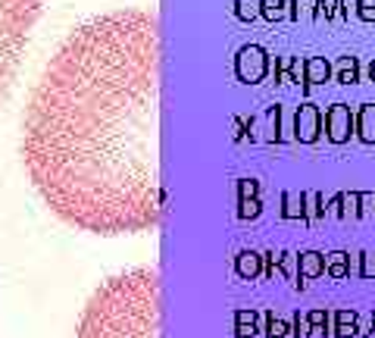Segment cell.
<instances>
[{
	"label": "cell",
	"mask_w": 375,
	"mask_h": 338,
	"mask_svg": "<svg viewBox=\"0 0 375 338\" xmlns=\"http://www.w3.org/2000/svg\"><path fill=\"white\" fill-rule=\"evenodd\" d=\"M75 338H160V276L151 266L116 272L88 297Z\"/></svg>",
	"instance_id": "2"
},
{
	"label": "cell",
	"mask_w": 375,
	"mask_h": 338,
	"mask_svg": "<svg viewBox=\"0 0 375 338\" xmlns=\"http://www.w3.org/2000/svg\"><path fill=\"white\" fill-rule=\"evenodd\" d=\"M22 163L44 204L75 229H157L160 25L151 13L113 10L69 31L31 91Z\"/></svg>",
	"instance_id": "1"
},
{
	"label": "cell",
	"mask_w": 375,
	"mask_h": 338,
	"mask_svg": "<svg viewBox=\"0 0 375 338\" xmlns=\"http://www.w3.org/2000/svg\"><path fill=\"white\" fill-rule=\"evenodd\" d=\"M44 0H0V103L6 101L19 73L25 44L41 19Z\"/></svg>",
	"instance_id": "3"
}]
</instances>
